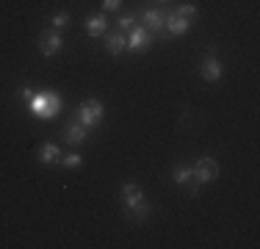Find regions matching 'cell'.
Returning <instances> with one entry per match:
<instances>
[{"mask_svg": "<svg viewBox=\"0 0 260 249\" xmlns=\"http://www.w3.org/2000/svg\"><path fill=\"white\" fill-rule=\"evenodd\" d=\"M28 103H30V114L36 119H55L61 111V97L55 91H36Z\"/></svg>", "mask_w": 260, "mask_h": 249, "instance_id": "obj_1", "label": "cell"}, {"mask_svg": "<svg viewBox=\"0 0 260 249\" xmlns=\"http://www.w3.org/2000/svg\"><path fill=\"white\" fill-rule=\"evenodd\" d=\"M103 116H105V108H103V103L100 100H83V103L78 105V111H75V119L83 124V128H89V130H94L97 124L103 122Z\"/></svg>", "mask_w": 260, "mask_h": 249, "instance_id": "obj_2", "label": "cell"}, {"mask_svg": "<svg viewBox=\"0 0 260 249\" xmlns=\"http://www.w3.org/2000/svg\"><path fill=\"white\" fill-rule=\"evenodd\" d=\"M152 45H155V36L144 28V25H133L127 34V50L130 53H147Z\"/></svg>", "mask_w": 260, "mask_h": 249, "instance_id": "obj_3", "label": "cell"}, {"mask_svg": "<svg viewBox=\"0 0 260 249\" xmlns=\"http://www.w3.org/2000/svg\"><path fill=\"white\" fill-rule=\"evenodd\" d=\"M191 169H194V180L200 185H208V183H213V180L219 177V164H216V158H210V155L200 158Z\"/></svg>", "mask_w": 260, "mask_h": 249, "instance_id": "obj_4", "label": "cell"}, {"mask_svg": "<svg viewBox=\"0 0 260 249\" xmlns=\"http://www.w3.org/2000/svg\"><path fill=\"white\" fill-rule=\"evenodd\" d=\"M200 75L208 80V83H219L221 78H224V67H221V58L210 50V53L202 58V64H200Z\"/></svg>", "mask_w": 260, "mask_h": 249, "instance_id": "obj_5", "label": "cell"}, {"mask_svg": "<svg viewBox=\"0 0 260 249\" xmlns=\"http://www.w3.org/2000/svg\"><path fill=\"white\" fill-rule=\"evenodd\" d=\"M141 22H144V28L150 30V34H155L158 42L169 39V34H166V28H164V11L144 9V11H141Z\"/></svg>", "mask_w": 260, "mask_h": 249, "instance_id": "obj_6", "label": "cell"}, {"mask_svg": "<svg viewBox=\"0 0 260 249\" xmlns=\"http://www.w3.org/2000/svg\"><path fill=\"white\" fill-rule=\"evenodd\" d=\"M61 47H64V39H61V30H45V34L39 36V53L45 55V58H50V55L61 53Z\"/></svg>", "mask_w": 260, "mask_h": 249, "instance_id": "obj_7", "label": "cell"}, {"mask_svg": "<svg viewBox=\"0 0 260 249\" xmlns=\"http://www.w3.org/2000/svg\"><path fill=\"white\" fill-rule=\"evenodd\" d=\"M89 136H91V130L89 128H83V124H80L78 119L75 122H70L64 128V139H67V144H83V141H89Z\"/></svg>", "mask_w": 260, "mask_h": 249, "instance_id": "obj_8", "label": "cell"}, {"mask_svg": "<svg viewBox=\"0 0 260 249\" xmlns=\"http://www.w3.org/2000/svg\"><path fill=\"white\" fill-rule=\"evenodd\" d=\"M164 28H166L169 36H183L185 30L191 28V22L183 20V17H177L175 11H169V14H164Z\"/></svg>", "mask_w": 260, "mask_h": 249, "instance_id": "obj_9", "label": "cell"}, {"mask_svg": "<svg viewBox=\"0 0 260 249\" xmlns=\"http://www.w3.org/2000/svg\"><path fill=\"white\" fill-rule=\"evenodd\" d=\"M36 161H39V164H58L61 161V147L53 144V141H45V144L36 149Z\"/></svg>", "mask_w": 260, "mask_h": 249, "instance_id": "obj_10", "label": "cell"}, {"mask_svg": "<svg viewBox=\"0 0 260 249\" xmlns=\"http://www.w3.org/2000/svg\"><path fill=\"white\" fill-rule=\"evenodd\" d=\"M105 50H108L111 55H122L127 50V36L122 34V30H114V34L105 36Z\"/></svg>", "mask_w": 260, "mask_h": 249, "instance_id": "obj_11", "label": "cell"}, {"mask_svg": "<svg viewBox=\"0 0 260 249\" xmlns=\"http://www.w3.org/2000/svg\"><path fill=\"white\" fill-rule=\"evenodd\" d=\"M108 30V14H89L86 17V34L89 36H103Z\"/></svg>", "mask_w": 260, "mask_h": 249, "instance_id": "obj_12", "label": "cell"}, {"mask_svg": "<svg viewBox=\"0 0 260 249\" xmlns=\"http://www.w3.org/2000/svg\"><path fill=\"white\" fill-rule=\"evenodd\" d=\"M141 199H144V194H141V189L136 183H125V185H122V202H125L127 210H133Z\"/></svg>", "mask_w": 260, "mask_h": 249, "instance_id": "obj_13", "label": "cell"}, {"mask_svg": "<svg viewBox=\"0 0 260 249\" xmlns=\"http://www.w3.org/2000/svg\"><path fill=\"white\" fill-rule=\"evenodd\" d=\"M127 213H130V222L141 224V222H147V219H150V213H152V205H150V202H144V199H141V202L136 205L133 210H127Z\"/></svg>", "mask_w": 260, "mask_h": 249, "instance_id": "obj_14", "label": "cell"}, {"mask_svg": "<svg viewBox=\"0 0 260 249\" xmlns=\"http://www.w3.org/2000/svg\"><path fill=\"white\" fill-rule=\"evenodd\" d=\"M172 180H175L177 185H188L191 180H194V169H191V166H175V169H172Z\"/></svg>", "mask_w": 260, "mask_h": 249, "instance_id": "obj_15", "label": "cell"}, {"mask_svg": "<svg viewBox=\"0 0 260 249\" xmlns=\"http://www.w3.org/2000/svg\"><path fill=\"white\" fill-rule=\"evenodd\" d=\"M70 22H72L70 11H55V14L50 17V28H53V30H61V28H70Z\"/></svg>", "mask_w": 260, "mask_h": 249, "instance_id": "obj_16", "label": "cell"}, {"mask_svg": "<svg viewBox=\"0 0 260 249\" xmlns=\"http://www.w3.org/2000/svg\"><path fill=\"white\" fill-rule=\"evenodd\" d=\"M58 164L64 166V169H78V166L83 164V155H80V152H70V155H64Z\"/></svg>", "mask_w": 260, "mask_h": 249, "instance_id": "obj_17", "label": "cell"}, {"mask_svg": "<svg viewBox=\"0 0 260 249\" xmlns=\"http://www.w3.org/2000/svg\"><path fill=\"white\" fill-rule=\"evenodd\" d=\"M177 17H183V20H194L197 14H200V9H197V6H191V3H183V6H177V11H175Z\"/></svg>", "mask_w": 260, "mask_h": 249, "instance_id": "obj_18", "label": "cell"}, {"mask_svg": "<svg viewBox=\"0 0 260 249\" xmlns=\"http://www.w3.org/2000/svg\"><path fill=\"white\" fill-rule=\"evenodd\" d=\"M136 22H139V17H136V14H122L119 20H116V28H119V30H130Z\"/></svg>", "mask_w": 260, "mask_h": 249, "instance_id": "obj_19", "label": "cell"}, {"mask_svg": "<svg viewBox=\"0 0 260 249\" xmlns=\"http://www.w3.org/2000/svg\"><path fill=\"white\" fill-rule=\"evenodd\" d=\"M125 0H103V14H111V11H119Z\"/></svg>", "mask_w": 260, "mask_h": 249, "instance_id": "obj_20", "label": "cell"}, {"mask_svg": "<svg viewBox=\"0 0 260 249\" xmlns=\"http://www.w3.org/2000/svg\"><path fill=\"white\" fill-rule=\"evenodd\" d=\"M200 191H202V185L197 183V180H191V183H188V197H191V199L200 197Z\"/></svg>", "mask_w": 260, "mask_h": 249, "instance_id": "obj_21", "label": "cell"}, {"mask_svg": "<svg viewBox=\"0 0 260 249\" xmlns=\"http://www.w3.org/2000/svg\"><path fill=\"white\" fill-rule=\"evenodd\" d=\"M17 97H20V100H30V97H34V91H30V86H22V89L17 91Z\"/></svg>", "mask_w": 260, "mask_h": 249, "instance_id": "obj_22", "label": "cell"}, {"mask_svg": "<svg viewBox=\"0 0 260 249\" xmlns=\"http://www.w3.org/2000/svg\"><path fill=\"white\" fill-rule=\"evenodd\" d=\"M160 3H169V0H160Z\"/></svg>", "mask_w": 260, "mask_h": 249, "instance_id": "obj_23", "label": "cell"}]
</instances>
